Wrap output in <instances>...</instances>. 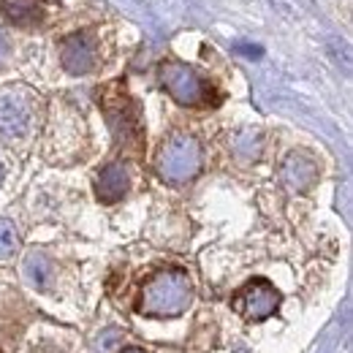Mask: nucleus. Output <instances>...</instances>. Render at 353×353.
<instances>
[{"instance_id": "nucleus-11", "label": "nucleus", "mask_w": 353, "mask_h": 353, "mask_svg": "<svg viewBox=\"0 0 353 353\" xmlns=\"http://www.w3.org/2000/svg\"><path fill=\"white\" fill-rule=\"evenodd\" d=\"M25 277H28L30 285L44 291V288H49V283L54 277V266H52V261L46 259L44 253H30L25 259Z\"/></svg>"}, {"instance_id": "nucleus-6", "label": "nucleus", "mask_w": 353, "mask_h": 353, "mask_svg": "<svg viewBox=\"0 0 353 353\" xmlns=\"http://www.w3.org/2000/svg\"><path fill=\"white\" fill-rule=\"evenodd\" d=\"M231 307L236 310L245 321H266L280 307V294L269 280L259 277V280H250L248 285H242L234 294Z\"/></svg>"}, {"instance_id": "nucleus-12", "label": "nucleus", "mask_w": 353, "mask_h": 353, "mask_svg": "<svg viewBox=\"0 0 353 353\" xmlns=\"http://www.w3.org/2000/svg\"><path fill=\"white\" fill-rule=\"evenodd\" d=\"M19 245V236H17V228L14 223L0 218V259H8Z\"/></svg>"}, {"instance_id": "nucleus-15", "label": "nucleus", "mask_w": 353, "mask_h": 353, "mask_svg": "<svg viewBox=\"0 0 353 353\" xmlns=\"http://www.w3.org/2000/svg\"><path fill=\"white\" fill-rule=\"evenodd\" d=\"M123 353H147L144 348H123Z\"/></svg>"}, {"instance_id": "nucleus-8", "label": "nucleus", "mask_w": 353, "mask_h": 353, "mask_svg": "<svg viewBox=\"0 0 353 353\" xmlns=\"http://www.w3.org/2000/svg\"><path fill=\"white\" fill-rule=\"evenodd\" d=\"M128 185H131L128 169L123 163H109L95 176V196L101 204H117L128 193Z\"/></svg>"}, {"instance_id": "nucleus-13", "label": "nucleus", "mask_w": 353, "mask_h": 353, "mask_svg": "<svg viewBox=\"0 0 353 353\" xmlns=\"http://www.w3.org/2000/svg\"><path fill=\"white\" fill-rule=\"evenodd\" d=\"M123 343V334L117 332V329H106L101 337H98V351L101 353H112L117 345Z\"/></svg>"}, {"instance_id": "nucleus-1", "label": "nucleus", "mask_w": 353, "mask_h": 353, "mask_svg": "<svg viewBox=\"0 0 353 353\" xmlns=\"http://www.w3.org/2000/svg\"><path fill=\"white\" fill-rule=\"evenodd\" d=\"M193 302V283L185 269H163L152 274L139 294L136 310L147 318H176Z\"/></svg>"}, {"instance_id": "nucleus-16", "label": "nucleus", "mask_w": 353, "mask_h": 353, "mask_svg": "<svg viewBox=\"0 0 353 353\" xmlns=\"http://www.w3.org/2000/svg\"><path fill=\"white\" fill-rule=\"evenodd\" d=\"M3 174H6V169H3V161H0V182H3Z\"/></svg>"}, {"instance_id": "nucleus-9", "label": "nucleus", "mask_w": 353, "mask_h": 353, "mask_svg": "<svg viewBox=\"0 0 353 353\" xmlns=\"http://www.w3.org/2000/svg\"><path fill=\"white\" fill-rule=\"evenodd\" d=\"M280 174H283V182H285L291 190L305 193V190H310V188L315 185V179H318V163H315L310 155H305V152H291V155L283 161Z\"/></svg>"}, {"instance_id": "nucleus-3", "label": "nucleus", "mask_w": 353, "mask_h": 353, "mask_svg": "<svg viewBox=\"0 0 353 353\" xmlns=\"http://www.w3.org/2000/svg\"><path fill=\"white\" fill-rule=\"evenodd\" d=\"M155 169H158V174L163 176L166 182H172V185L193 179L201 172V144L193 136H188V133L169 136L161 144V150H158Z\"/></svg>"}, {"instance_id": "nucleus-4", "label": "nucleus", "mask_w": 353, "mask_h": 353, "mask_svg": "<svg viewBox=\"0 0 353 353\" xmlns=\"http://www.w3.org/2000/svg\"><path fill=\"white\" fill-rule=\"evenodd\" d=\"M39 95L22 85L0 90V139H22L33 128Z\"/></svg>"}, {"instance_id": "nucleus-10", "label": "nucleus", "mask_w": 353, "mask_h": 353, "mask_svg": "<svg viewBox=\"0 0 353 353\" xmlns=\"http://www.w3.org/2000/svg\"><path fill=\"white\" fill-rule=\"evenodd\" d=\"M0 11L11 25H19V28H30L41 22V6L36 0H3Z\"/></svg>"}, {"instance_id": "nucleus-14", "label": "nucleus", "mask_w": 353, "mask_h": 353, "mask_svg": "<svg viewBox=\"0 0 353 353\" xmlns=\"http://www.w3.org/2000/svg\"><path fill=\"white\" fill-rule=\"evenodd\" d=\"M236 52H242L245 57H250V60H259L261 54H264V49L261 46H250V44H236Z\"/></svg>"}, {"instance_id": "nucleus-7", "label": "nucleus", "mask_w": 353, "mask_h": 353, "mask_svg": "<svg viewBox=\"0 0 353 353\" xmlns=\"http://www.w3.org/2000/svg\"><path fill=\"white\" fill-rule=\"evenodd\" d=\"M60 63L68 74L82 77L90 74L98 63V41L95 36L82 30V33H68L60 39Z\"/></svg>"}, {"instance_id": "nucleus-17", "label": "nucleus", "mask_w": 353, "mask_h": 353, "mask_svg": "<svg viewBox=\"0 0 353 353\" xmlns=\"http://www.w3.org/2000/svg\"><path fill=\"white\" fill-rule=\"evenodd\" d=\"M0 49H3V44H0Z\"/></svg>"}, {"instance_id": "nucleus-2", "label": "nucleus", "mask_w": 353, "mask_h": 353, "mask_svg": "<svg viewBox=\"0 0 353 353\" xmlns=\"http://www.w3.org/2000/svg\"><path fill=\"white\" fill-rule=\"evenodd\" d=\"M158 79H161V88L166 90L179 106H193L196 109V106H210V103L218 101L215 88L188 63H179V60L161 63Z\"/></svg>"}, {"instance_id": "nucleus-5", "label": "nucleus", "mask_w": 353, "mask_h": 353, "mask_svg": "<svg viewBox=\"0 0 353 353\" xmlns=\"http://www.w3.org/2000/svg\"><path fill=\"white\" fill-rule=\"evenodd\" d=\"M103 114L109 120V128L114 133V139L125 147H139L141 141V123H139V112L133 106V101L128 98L125 90H120L117 85L109 88L101 98Z\"/></svg>"}]
</instances>
